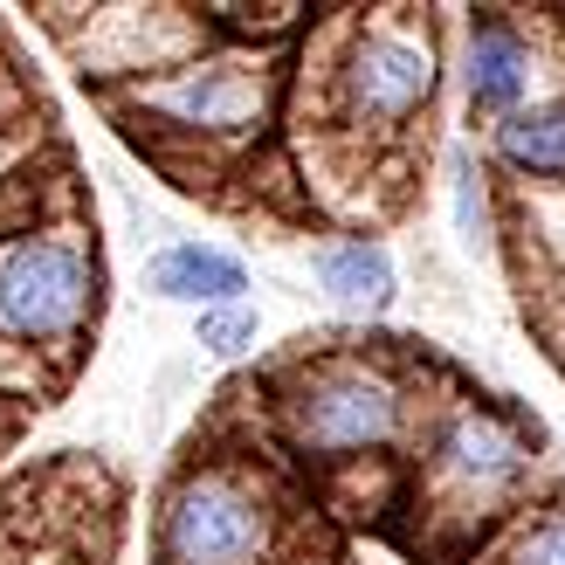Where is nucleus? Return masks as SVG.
<instances>
[{"label": "nucleus", "mask_w": 565, "mask_h": 565, "mask_svg": "<svg viewBox=\"0 0 565 565\" xmlns=\"http://www.w3.org/2000/svg\"><path fill=\"white\" fill-rule=\"evenodd\" d=\"M531 469H539V428H524L518 414L483 401L448 407L428 428V448H420V483L435 497V518L456 524L503 518L524 497Z\"/></svg>", "instance_id": "nucleus-1"}, {"label": "nucleus", "mask_w": 565, "mask_h": 565, "mask_svg": "<svg viewBox=\"0 0 565 565\" xmlns=\"http://www.w3.org/2000/svg\"><path fill=\"white\" fill-rule=\"evenodd\" d=\"M282 435L303 462H359L407 428V386L373 359H318L282 386Z\"/></svg>", "instance_id": "nucleus-2"}, {"label": "nucleus", "mask_w": 565, "mask_h": 565, "mask_svg": "<svg viewBox=\"0 0 565 565\" xmlns=\"http://www.w3.org/2000/svg\"><path fill=\"white\" fill-rule=\"evenodd\" d=\"M435 83H441V49L420 21H359L352 42L338 49L331 97L338 118L359 131H401L435 104Z\"/></svg>", "instance_id": "nucleus-3"}, {"label": "nucleus", "mask_w": 565, "mask_h": 565, "mask_svg": "<svg viewBox=\"0 0 565 565\" xmlns=\"http://www.w3.org/2000/svg\"><path fill=\"white\" fill-rule=\"evenodd\" d=\"M97 310V263L76 235L28 228L0 242V338L63 345Z\"/></svg>", "instance_id": "nucleus-4"}, {"label": "nucleus", "mask_w": 565, "mask_h": 565, "mask_svg": "<svg viewBox=\"0 0 565 565\" xmlns=\"http://www.w3.org/2000/svg\"><path fill=\"white\" fill-rule=\"evenodd\" d=\"M269 539V497L235 469H186L159 503V565H263Z\"/></svg>", "instance_id": "nucleus-5"}, {"label": "nucleus", "mask_w": 565, "mask_h": 565, "mask_svg": "<svg viewBox=\"0 0 565 565\" xmlns=\"http://www.w3.org/2000/svg\"><path fill=\"white\" fill-rule=\"evenodd\" d=\"M276 70L263 55H186L138 90V110L186 138H242L269 118Z\"/></svg>", "instance_id": "nucleus-6"}, {"label": "nucleus", "mask_w": 565, "mask_h": 565, "mask_svg": "<svg viewBox=\"0 0 565 565\" xmlns=\"http://www.w3.org/2000/svg\"><path fill=\"white\" fill-rule=\"evenodd\" d=\"M531 83H539V55H531V35L511 21V14H497L483 8L469 21V35H462V97L476 118H518V110L531 104Z\"/></svg>", "instance_id": "nucleus-7"}, {"label": "nucleus", "mask_w": 565, "mask_h": 565, "mask_svg": "<svg viewBox=\"0 0 565 565\" xmlns=\"http://www.w3.org/2000/svg\"><path fill=\"white\" fill-rule=\"evenodd\" d=\"M310 282L331 310H345L359 324H380L393 303H401V263L393 248L373 242V235H338L310 256Z\"/></svg>", "instance_id": "nucleus-8"}, {"label": "nucleus", "mask_w": 565, "mask_h": 565, "mask_svg": "<svg viewBox=\"0 0 565 565\" xmlns=\"http://www.w3.org/2000/svg\"><path fill=\"white\" fill-rule=\"evenodd\" d=\"M146 282H152V297L186 303L193 318H201V310L248 303V263L221 242H166L146 263Z\"/></svg>", "instance_id": "nucleus-9"}, {"label": "nucleus", "mask_w": 565, "mask_h": 565, "mask_svg": "<svg viewBox=\"0 0 565 565\" xmlns=\"http://www.w3.org/2000/svg\"><path fill=\"white\" fill-rule=\"evenodd\" d=\"M490 152L518 180H558L565 173V97H531L518 118L490 125Z\"/></svg>", "instance_id": "nucleus-10"}, {"label": "nucleus", "mask_w": 565, "mask_h": 565, "mask_svg": "<svg viewBox=\"0 0 565 565\" xmlns=\"http://www.w3.org/2000/svg\"><path fill=\"white\" fill-rule=\"evenodd\" d=\"M448 214H456V242L469 256H490L497 214H490V186H483V166H476L469 146L448 152Z\"/></svg>", "instance_id": "nucleus-11"}, {"label": "nucleus", "mask_w": 565, "mask_h": 565, "mask_svg": "<svg viewBox=\"0 0 565 565\" xmlns=\"http://www.w3.org/2000/svg\"><path fill=\"white\" fill-rule=\"evenodd\" d=\"M256 331H263L256 310L228 303V310H201V318H193V345L207 359H242V352H256Z\"/></svg>", "instance_id": "nucleus-12"}, {"label": "nucleus", "mask_w": 565, "mask_h": 565, "mask_svg": "<svg viewBox=\"0 0 565 565\" xmlns=\"http://www.w3.org/2000/svg\"><path fill=\"white\" fill-rule=\"evenodd\" d=\"M511 565H565V503H545V511L518 531Z\"/></svg>", "instance_id": "nucleus-13"}]
</instances>
